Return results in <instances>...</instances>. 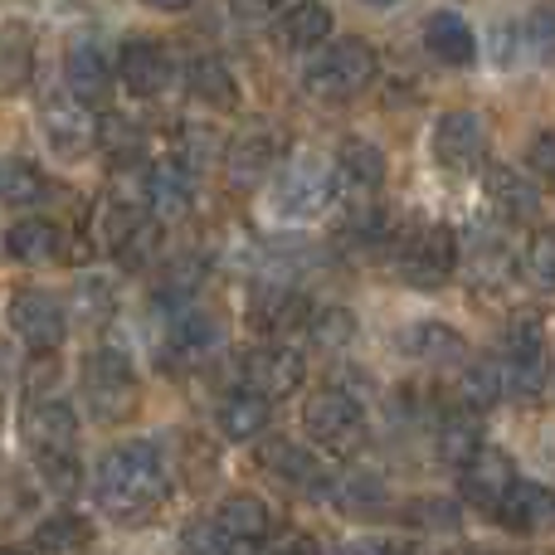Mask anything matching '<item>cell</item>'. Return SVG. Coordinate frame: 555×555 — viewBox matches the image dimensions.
Masks as SVG:
<instances>
[{
    "label": "cell",
    "instance_id": "obj_1",
    "mask_svg": "<svg viewBox=\"0 0 555 555\" xmlns=\"http://www.w3.org/2000/svg\"><path fill=\"white\" fill-rule=\"evenodd\" d=\"M171 498V468L162 449L146 439H127L98 459L93 473V502L113 521H142Z\"/></svg>",
    "mask_w": 555,
    "mask_h": 555
},
{
    "label": "cell",
    "instance_id": "obj_2",
    "mask_svg": "<svg viewBox=\"0 0 555 555\" xmlns=\"http://www.w3.org/2000/svg\"><path fill=\"white\" fill-rule=\"evenodd\" d=\"M25 443L35 453V468L59 498H74L83 473H78V414L68 400L44 395L25 404Z\"/></svg>",
    "mask_w": 555,
    "mask_h": 555
},
{
    "label": "cell",
    "instance_id": "obj_3",
    "mask_svg": "<svg viewBox=\"0 0 555 555\" xmlns=\"http://www.w3.org/2000/svg\"><path fill=\"white\" fill-rule=\"evenodd\" d=\"M375 68H380L375 49L365 44V39H356V35H341V39L322 44L312 59H307L302 93L312 98V103H326V107L351 103V98H361L365 88L375 83Z\"/></svg>",
    "mask_w": 555,
    "mask_h": 555
},
{
    "label": "cell",
    "instance_id": "obj_4",
    "mask_svg": "<svg viewBox=\"0 0 555 555\" xmlns=\"http://www.w3.org/2000/svg\"><path fill=\"white\" fill-rule=\"evenodd\" d=\"M83 404L103 424H122L137 414L142 380H137V365L122 346H93L83 356Z\"/></svg>",
    "mask_w": 555,
    "mask_h": 555
},
{
    "label": "cell",
    "instance_id": "obj_5",
    "mask_svg": "<svg viewBox=\"0 0 555 555\" xmlns=\"http://www.w3.org/2000/svg\"><path fill=\"white\" fill-rule=\"evenodd\" d=\"M302 429H307V439L322 453H332V459H351V453H361L365 439H371L365 404L356 400L351 390H341V385H326V390H317L312 400L302 404Z\"/></svg>",
    "mask_w": 555,
    "mask_h": 555
},
{
    "label": "cell",
    "instance_id": "obj_6",
    "mask_svg": "<svg viewBox=\"0 0 555 555\" xmlns=\"http://www.w3.org/2000/svg\"><path fill=\"white\" fill-rule=\"evenodd\" d=\"M332 201H336V171L307 156V162H297L293 171L273 185L269 210H273V220H283V224H302V220H317V215L332 210Z\"/></svg>",
    "mask_w": 555,
    "mask_h": 555
},
{
    "label": "cell",
    "instance_id": "obj_7",
    "mask_svg": "<svg viewBox=\"0 0 555 555\" xmlns=\"http://www.w3.org/2000/svg\"><path fill=\"white\" fill-rule=\"evenodd\" d=\"M459 273V240L449 224H420L400 244V278L414 287H439Z\"/></svg>",
    "mask_w": 555,
    "mask_h": 555
},
{
    "label": "cell",
    "instance_id": "obj_8",
    "mask_svg": "<svg viewBox=\"0 0 555 555\" xmlns=\"http://www.w3.org/2000/svg\"><path fill=\"white\" fill-rule=\"evenodd\" d=\"M5 322H10V332L29 346V351H54V346L64 341V332H68L64 302H59L54 293H44V287H20V293H10Z\"/></svg>",
    "mask_w": 555,
    "mask_h": 555
},
{
    "label": "cell",
    "instance_id": "obj_9",
    "mask_svg": "<svg viewBox=\"0 0 555 555\" xmlns=\"http://www.w3.org/2000/svg\"><path fill=\"white\" fill-rule=\"evenodd\" d=\"M278 162H283V127L259 122V127H244L230 142V152H224V176H230L234 191H259L273 176Z\"/></svg>",
    "mask_w": 555,
    "mask_h": 555
},
{
    "label": "cell",
    "instance_id": "obj_10",
    "mask_svg": "<svg viewBox=\"0 0 555 555\" xmlns=\"http://www.w3.org/2000/svg\"><path fill=\"white\" fill-rule=\"evenodd\" d=\"M502 375H507V390L517 400H537L541 395V385H546V326L537 317H517L512 322Z\"/></svg>",
    "mask_w": 555,
    "mask_h": 555
},
{
    "label": "cell",
    "instance_id": "obj_11",
    "mask_svg": "<svg viewBox=\"0 0 555 555\" xmlns=\"http://www.w3.org/2000/svg\"><path fill=\"white\" fill-rule=\"evenodd\" d=\"M302 380H307V361L297 346H254V351L244 356V390L263 395L269 404L297 395Z\"/></svg>",
    "mask_w": 555,
    "mask_h": 555
},
{
    "label": "cell",
    "instance_id": "obj_12",
    "mask_svg": "<svg viewBox=\"0 0 555 555\" xmlns=\"http://www.w3.org/2000/svg\"><path fill=\"white\" fill-rule=\"evenodd\" d=\"M434 156H439L443 171H473L488 156V122L473 107H453L434 122Z\"/></svg>",
    "mask_w": 555,
    "mask_h": 555
},
{
    "label": "cell",
    "instance_id": "obj_13",
    "mask_svg": "<svg viewBox=\"0 0 555 555\" xmlns=\"http://www.w3.org/2000/svg\"><path fill=\"white\" fill-rule=\"evenodd\" d=\"M517 482L521 478H517V463H512V453L507 449H492V443H482V449L473 453V459L463 463V473H459L463 502H473V507H482V512H498Z\"/></svg>",
    "mask_w": 555,
    "mask_h": 555
},
{
    "label": "cell",
    "instance_id": "obj_14",
    "mask_svg": "<svg viewBox=\"0 0 555 555\" xmlns=\"http://www.w3.org/2000/svg\"><path fill=\"white\" fill-rule=\"evenodd\" d=\"M142 195H146V205H152L156 220H181V215H191L195 171L185 166V156H156V162L146 166Z\"/></svg>",
    "mask_w": 555,
    "mask_h": 555
},
{
    "label": "cell",
    "instance_id": "obj_15",
    "mask_svg": "<svg viewBox=\"0 0 555 555\" xmlns=\"http://www.w3.org/2000/svg\"><path fill=\"white\" fill-rule=\"evenodd\" d=\"M166 346H171L176 361L201 365L224 346V322L215 312H205V307L185 302V307H176L171 326H166Z\"/></svg>",
    "mask_w": 555,
    "mask_h": 555
},
{
    "label": "cell",
    "instance_id": "obj_16",
    "mask_svg": "<svg viewBox=\"0 0 555 555\" xmlns=\"http://www.w3.org/2000/svg\"><path fill=\"white\" fill-rule=\"evenodd\" d=\"M39 132H44L49 152L64 156V162L88 156L93 142H98V122L83 103H49L44 113H39Z\"/></svg>",
    "mask_w": 555,
    "mask_h": 555
},
{
    "label": "cell",
    "instance_id": "obj_17",
    "mask_svg": "<svg viewBox=\"0 0 555 555\" xmlns=\"http://www.w3.org/2000/svg\"><path fill=\"white\" fill-rule=\"evenodd\" d=\"M113 74H117V68H107V54L93 44V39H78V44L68 49V59H64L68 98H74V103H83V107L113 103Z\"/></svg>",
    "mask_w": 555,
    "mask_h": 555
},
{
    "label": "cell",
    "instance_id": "obj_18",
    "mask_svg": "<svg viewBox=\"0 0 555 555\" xmlns=\"http://www.w3.org/2000/svg\"><path fill=\"white\" fill-rule=\"evenodd\" d=\"M117 78L132 98H156L171 83V54L156 39H127L122 54H117Z\"/></svg>",
    "mask_w": 555,
    "mask_h": 555
},
{
    "label": "cell",
    "instance_id": "obj_19",
    "mask_svg": "<svg viewBox=\"0 0 555 555\" xmlns=\"http://www.w3.org/2000/svg\"><path fill=\"white\" fill-rule=\"evenodd\" d=\"M424 49L429 59H439L443 68H473L478 64V35L459 10H434L424 20Z\"/></svg>",
    "mask_w": 555,
    "mask_h": 555
},
{
    "label": "cell",
    "instance_id": "obj_20",
    "mask_svg": "<svg viewBox=\"0 0 555 555\" xmlns=\"http://www.w3.org/2000/svg\"><path fill=\"white\" fill-rule=\"evenodd\" d=\"M488 201L502 220L531 224L541 215V185L537 176L517 171V166H488Z\"/></svg>",
    "mask_w": 555,
    "mask_h": 555
},
{
    "label": "cell",
    "instance_id": "obj_21",
    "mask_svg": "<svg viewBox=\"0 0 555 555\" xmlns=\"http://www.w3.org/2000/svg\"><path fill=\"white\" fill-rule=\"evenodd\" d=\"M259 463L269 473H278V478H283L287 488H297V492H317V498L332 492V478L322 473V463H317L307 449H297L293 439H263Z\"/></svg>",
    "mask_w": 555,
    "mask_h": 555
},
{
    "label": "cell",
    "instance_id": "obj_22",
    "mask_svg": "<svg viewBox=\"0 0 555 555\" xmlns=\"http://www.w3.org/2000/svg\"><path fill=\"white\" fill-rule=\"evenodd\" d=\"M273 35H278V44L293 49V54L322 49V44H332V10H326L322 0H293V5L273 20Z\"/></svg>",
    "mask_w": 555,
    "mask_h": 555
},
{
    "label": "cell",
    "instance_id": "obj_23",
    "mask_svg": "<svg viewBox=\"0 0 555 555\" xmlns=\"http://www.w3.org/2000/svg\"><path fill=\"white\" fill-rule=\"evenodd\" d=\"M146 220H152V205H146V195L132 191V185H117V191L103 201V210H98V240H103L107 254H117L137 230H142Z\"/></svg>",
    "mask_w": 555,
    "mask_h": 555
},
{
    "label": "cell",
    "instance_id": "obj_24",
    "mask_svg": "<svg viewBox=\"0 0 555 555\" xmlns=\"http://www.w3.org/2000/svg\"><path fill=\"white\" fill-rule=\"evenodd\" d=\"M492 517H498L502 527H512V531H527V537L551 531L555 527V492L541 488V482H517V488L507 492V502H502Z\"/></svg>",
    "mask_w": 555,
    "mask_h": 555
},
{
    "label": "cell",
    "instance_id": "obj_25",
    "mask_svg": "<svg viewBox=\"0 0 555 555\" xmlns=\"http://www.w3.org/2000/svg\"><path fill=\"white\" fill-rule=\"evenodd\" d=\"M269 420H273V404L263 400V395H254V390H234V395H224V400L215 404V429H220L230 443L259 439V434L269 429Z\"/></svg>",
    "mask_w": 555,
    "mask_h": 555
},
{
    "label": "cell",
    "instance_id": "obj_26",
    "mask_svg": "<svg viewBox=\"0 0 555 555\" xmlns=\"http://www.w3.org/2000/svg\"><path fill=\"white\" fill-rule=\"evenodd\" d=\"M215 527L224 531L230 546H263L273 527V512L263 507V498H249V492H234L220 512H215Z\"/></svg>",
    "mask_w": 555,
    "mask_h": 555
},
{
    "label": "cell",
    "instance_id": "obj_27",
    "mask_svg": "<svg viewBox=\"0 0 555 555\" xmlns=\"http://www.w3.org/2000/svg\"><path fill=\"white\" fill-rule=\"evenodd\" d=\"M5 254L15 263H29V269L54 263L64 254V230L54 220H20L5 230Z\"/></svg>",
    "mask_w": 555,
    "mask_h": 555
},
{
    "label": "cell",
    "instance_id": "obj_28",
    "mask_svg": "<svg viewBox=\"0 0 555 555\" xmlns=\"http://www.w3.org/2000/svg\"><path fill=\"white\" fill-rule=\"evenodd\" d=\"M434 449H439V459H443V463L463 468V463H468L473 453L482 449V424H478V410L459 404V410L443 414V420L434 424Z\"/></svg>",
    "mask_w": 555,
    "mask_h": 555
},
{
    "label": "cell",
    "instance_id": "obj_29",
    "mask_svg": "<svg viewBox=\"0 0 555 555\" xmlns=\"http://www.w3.org/2000/svg\"><path fill=\"white\" fill-rule=\"evenodd\" d=\"M49 201V176L29 156H5L0 162V205L10 210H35Z\"/></svg>",
    "mask_w": 555,
    "mask_h": 555
},
{
    "label": "cell",
    "instance_id": "obj_30",
    "mask_svg": "<svg viewBox=\"0 0 555 555\" xmlns=\"http://www.w3.org/2000/svg\"><path fill=\"white\" fill-rule=\"evenodd\" d=\"M336 176L351 191L371 195L385 181V152L375 142H365V137H341V146H336Z\"/></svg>",
    "mask_w": 555,
    "mask_h": 555
},
{
    "label": "cell",
    "instance_id": "obj_31",
    "mask_svg": "<svg viewBox=\"0 0 555 555\" xmlns=\"http://www.w3.org/2000/svg\"><path fill=\"white\" fill-rule=\"evenodd\" d=\"M185 88H191V98H201V103H210V107H240V83H234L230 64L215 59V54L191 59V68H185Z\"/></svg>",
    "mask_w": 555,
    "mask_h": 555
},
{
    "label": "cell",
    "instance_id": "obj_32",
    "mask_svg": "<svg viewBox=\"0 0 555 555\" xmlns=\"http://www.w3.org/2000/svg\"><path fill=\"white\" fill-rule=\"evenodd\" d=\"M35 68V39L25 25H0V93H20Z\"/></svg>",
    "mask_w": 555,
    "mask_h": 555
},
{
    "label": "cell",
    "instance_id": "obj_33",
    "mask_svg": "<svg viewBox=\"0 0 555 555\" xmlns=\"http://www.w3.org/2000/svg\"><path fill=\"white\" fill-rule=\"evenodd\" d=\"M502 395H507V375H502V365L492 361V356H478V361L463 365L459 404H468V410H488V404H498Z\"/></svg>",
    "mask_w": 555,
    "mask_h": 555
},
{
    "label": "cell",
    "instance_id": "obj_34",
    "mask_svg": "<svg viewBox=\"0 0 555 555\" xmlns=\"http://www.w3.org/2000/svg\"><path fill=\"white\" fill-rule=\"evenodd\" d=\"M385 498H390L385 478L361 473V468H346L341 478L332 482V502H336V507H346V512H380Z\"/></svg>",
    "mask_w": 555,
    "mask_h": 555
},
{
    "label": "cell",
    "instance_id": "obj_35",
    "mask_svg": "<svg viewBox=\"0 0 555 555\" xmlns=\"http://www.w3.org/2000/svg\"><path fill=\"white\" fill-rule=\"evenodd\" d=\"M404 351L410 356H420V361H459L463 356V336L453 332V326H443V322H420V326H410L404 332Z\"/></svg>",
    "mask_w": 555,
    "mask_h": 555
},
{
    "label": "cell",
    "instance_id": "obj_36",
    "mask_svg": "<svg viewBox=\"0 0 555 555\" xmlns=\"http://www.w3.org/2000/svg\"><path fill=\"white\" fill-rule=\"evenodd\" d=\"M88 537H93V527L78 512H54V517H44L35 527L39 551H78V546H88Z\"/></svg>",
    "mask_w": 555,
    "mask_h": 555
},
{
    "label": "cell",
    "instance_id": "obj_37",
    "mask_svg": "<svg viewBox=\"0 0 555 555\" xmlns=\"http://www.w3.org/2000/svg\"><path fill=\"white\" fill-rule=\"evenodd\" d=\"M307 336H312L317 346H326V351H336V346H346L356 336V312L351 307H317V312L307 317Z\"/></svg>",
    "mask_w": 555,
    "mask_h": 555
},
{
    "label": "cell",
    "instance_id": "obj_38",
    "mask_svg": "<svg viewBox=\"0 0 555 555\" xmlns=\"http://www.w3.org/2000/svg\"><path fill=\"white\" fill-rule=\"evenodd\" d=\"M521 273H527L531 287H541V293H555V230L531 234L527 254H521Z\"/></svg>",
    "mask_w": 555,
    "mask_h": 555
},
{
    "label": "cell",
    "instance_id": "obj_39",
    "mask_svg": "<svg viewBox=\"0 0 555 555\" xmlns=\"http://www.w3.org/2000/svg\"><path fill=\"white\" fill-rule=\"evenodd\" d=\"M201 283H205V263L201 259H181L171 273L162 278V297L166 302H176V307H185V302H195Z\"/></svg>",
    "mask_w": 555,
    "mask_h": 555
},
{
    "label": "cell",
    "instance_id": "obj_40",
    "mask_svg": "<svg viewBox=\"0 0 555 555\" xmlns=\"http://www.w3.org/2000/svg\"><path fill=\"white\" fill-rule=\"evenodd\" d=\"M156 249H162V220H156V215H152V220H146L142 230H137L132 240H127L122 249L113 254V259L122 263V269H146V263L156 259Z\"/></svg>",
    "mask_w": 555,
    "mask_h": 555
},
{
    "label": "cell",
    "instance_id": "obj_41",
    "mask_svg": "<svg viewBox=\"0 0 555 555\" xmlns=\"http://www.w3.org/2000/svg\"><path fill=\"white\" fill-rule=\"evenodd\" d=\"M176 555H234V546L224 541V531L215 527V521H191V527L181 531Z\"/></svg>",
    "mask_w": 555,
    "mask_h": 555
},
{
    "label": "cell",
    "instance_id": "obj_42",
    "mask_svg": "<svg viewBox=\"0 0 555 555\" xmlns=\"http://www.w3.org/2000/svg\"><path fill=\"white\" fill-rule=\"evenodd\" d=\"M527 166H531V176H537V181L555 185V127H551V132H537L527 142Z\"/></svg>",
    "mask_w": 555,
    "mask_h": 555
},
{
    "label": "cell",
    "instance_id": "obj_43",
    "mask_svg": "<svg viewBox=\"0 0 555 555\" xmlns=\"http://www.w3.org/2000/svg\"><path fill=\"white\" fill-rule=\"evenodd\" d=\"M531 49L537 59H555V5H541L531 15Z\"/></svg>",
    "mask_w": 555,
    "mask_h": 555
},
{
    "label": "cell",
    "instance_id": "obj_44",
    "mask_svg": "<svg viewBox=\"0 0 555 555\" xmlns=\"http://www.w3.org/2000/svg\"><path fill=\"white\" fill-rule=\"evenodd\" d=\"M259 555H322V546L307 531H283V537H269V546Z\"/></svg>",
    "mask_w": 555,
    "mask_h": 555
},
{
    "label": "cell",
    "instance_id": "obj_45",
    "mask_svg": "<svg viewBox=\"0 0 555 555\" xmlns=\"http://www.w3.org/2000/svg\"><path fill=\"white\" fill-rule=\"evenodd\" d=\"M468 269L478 273V278H498V283H507V278H512V259H507V249H502V244H498V249L488 244V249H482L478 259L468 263Z\"/></svg>",
    "mask_w": 555,
    "mask_h": 555
},
{
    "label": "cell",
    "instance_id": "obj_46",
    "mask_svg": "<svg viewBox=\"0 0 555 555\" xmlns=\"http://www.w3.org/2000/svg\"><path fill=\"white\" fill-rule=\"evenodd\" d=\"M341 555H410V551H404L395 537H351L341 546Z\"/></svg>",
    "mask_w": 555,
    "mask_h": 555
},
{
    "label": "cell",
    "instance_id": "obj_47",
    "mask_svg": "<svg viewBox=\"0 0 555 555\" xmlns=\"http://www.w3.org/2000/svg\"><path fill=\"white\" fill-rule=\"evenodd\" d=\"M103 137H107V146H113V156H117V162H132V146H137V132H132V127H127V122H117V117H107Z\"/></svg>",
    "mask_w": 555,
    "mask_h": 555
},
{
    "label": "cell",
    "instance_id": "obj_48",
    "mask_svg": "<svg viewBox=\"0 0 555 555\" xmlns=\"http://www.w3.org/2000/svg\"><path fill=\"white\" fill-rule=\"evenodd\" d=\"M278 5H283V0H234V10H240V15H249V20H263V15H273Z\"/></svg>",
    "mask_w": 555,
    "mask_h": 555
},
{
    "label": "cell",
    "instance_id": "obj_49",
    "mask_svg": "<svg viewBox=\"0 0 555 555\" xmlns=\"http://www.w3.org/2000/svg\"><path fill=\"white\" fill-rule=\"evenodd\" d=\"M146 5H156V10H185V5H195V0H146Z\"/></svg>",
    "mask_w": 555,
    "mask_h": 555
},
{
    "label": "cell",
    "instance_id": "obj_50",
    "mask_svg": "<svg viewBox=\"0 0 555 555\" xmlns=\"http://www.w3.org/2000/svg\"><path fill=\"white\" fill-rule=\"evenodd\" d=\"M0 555H35V551H25V546H0Z\"/></svg>",
    "mask_w": 555,
    "mask_h": 555
},
{
    "label": "cell",
    "instance_id": "obj_51",
    "mask_svg": "<svg viewBox=\"0 0 555 555\" xmlns=\"http://www.w3.org/2000/svg\"><path fill=\"white\" fill-rule=\"evenodd\" d=\"M365 5H375V10H390V5H400V0H365Z\"/></svg>",
    "mask_w": 555,
    "mask_h": 555
},
{
    "label": "cell",
    "instance_id": "obj_52",
    "mask_svg": "<svg viewBox=\"0 0 555 555\" xmlns=\"http://www.w3.org/2000/svg\"><path fill=\"white\" fill-rule=\"evenodd\" d=\"M0 420H5V400H0Z\"/></svg>",
    "mask_w": 555,
    "mask_h": 555
}]
</instances>
